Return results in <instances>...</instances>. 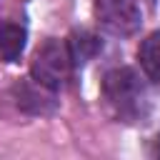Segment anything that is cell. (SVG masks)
<instances>
[{
    "mask_svg": "<svg viewBox=\"0 0 160 160\" xmlns=\"http://www.w3.org/2000/svg\"><path fill=\"white\" fill-rule=\"evenodd\" d=\"M15 98H18V108H22L25 112H50L55 108V100H52V90L42 88L40 82L30 85V82H22V85H15Z\"/></svg>",
    "mask_w": 160,
    "mask_h": 160,
    "instance_id": "4",
    "label": "cell"
},
{
    "mask_svg": "<svg viewBox=\"0 0 160 160\" xmlns=\"http://www.w3.org/2000/svg\"><path fill=\"white\" fill-rule=\"evenodd\" d=\"M102 42L98 35H92L90 30H75L70 38H68V50H70V58L78 65H85L88 60H92L98 52H100Z\"/></svg>",
    "mask_w": 160,
    "mask_h": 160,
    "instance_id": "5",
    "label": "cell"
},
{
    "mask_svg": "<svg viewBox=\"0 0 160 160\" xmlns=\"http://www.w3.org/2000/svg\"><path fill=\"white\" fill-rule=\"evenodd\" d=\"M25 38H28L25 28L12 25V22L0 25V55L8 62H15L25 50Z\"/></svg>",
    "mask_w": 160,
    "mask_h": 160,
    "instance_id": "7",
    "label": "cell"
},
{
    "mask_svg": "<svg viewBox=\"0 0 160 160\" xmlns=\"http://www.w3.org/2000/svg\"><path fill=\"white\" fill-rule=\"evenodd\" d=\"M138 60H140V68L142 72L152 80V82H160V30L150 32L140 48H138Z\"/></svg>",
    "mask_w": 160,
    "mask_h": 160,
    "instance_id": "6",
    "label": "cell"
},
{
    "mask_svg": "<svg viewBox=\"0 0 160 160\" xmlns=\"http://www.w3.org/2000/svg\"><path fill=\"white\" fill-rule=\"evenodd\" d=\"M102 100L120 122H138L148 115V90L132 68H112L102 78Z\"/></svg>",
    "mask_w": 160,
    "mask_h": 160,
    "instance_id": "1",
    "label": "cell"
},
{
    "mask_svg": "<svg viewBox=\"0 0 160 160\" xmlns=\"http://www.w3.org/2000/svg\"><path fill=\"white\" fill-rule=\"evenodd\" d=\"M95 18L110 35H135L142 25V8L138 0H95Z\"/></svg>",
    "mask_w": 160,
    "mask_h": 160,
    "instance_id": "3",
    "label": "cell"
},
{
    "mask_svg": "<svg viewBox=\"0 0 160 160\" xmlns=\"http://www.w3.org/2000/svg\"><path fill=\"white\" fill-rule=\"evenodd\" d=\"M72 70H75V62L70 58V50H68V42L62 40H55V38H48L32 55V62H30V75L35 82H40L42 88L58 92L62 88H68V82L72 80Z\"/></svg>",
    "mask_w": 160,
    "mask_h": 160,
    "instance_id": "2",
    "label": "cell"
}]
</instances>
